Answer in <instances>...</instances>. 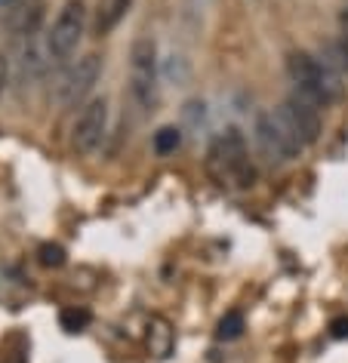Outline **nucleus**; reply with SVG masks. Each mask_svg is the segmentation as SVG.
Instances as JSON below:
<instances>
[{"label":"nucleus","instance_id":"f257e3e1","mask_svg":"<svg viewBox=\"0 0 348 363\" xmlns=\"http://www.w3.org/2000/svg\"><path fill=\"white\" fill-rule=\"evenodd\" d=\"M287 74L296 84L299 93H305L311 102L324 105H336L345 99V84L342 74L336 68H330L320 56H311L305 50H296L287 56Z\"/></svg>","mask_w":348,"mask_h":363},{"label":"nucleus","instance_id":"f03ea898","mask_svg":"<svg viewBox=\"0 0 348 363\" xmlns=\"http://www.w3.org/2000/svg\"><path fill=\"white\" fill-rule=\"evenodd\" d=\"M210 169L216 172V179L222 182V185H234V188L256 185L259 169H256L250 148H246V139L237 126H228L213 142V148H210Z\"/></svg>","mask_w":348,"mask_h":363},{"label":"nucleus","instance_id":"7ed1b4c3","mask_svg":"<svg viewBox=\"0 0 348 363\" xmlns=\"http://www.w3.org/2000/svg\"><path fill=\"white\" fill-rule=\"evenodd\" d=\"M84 31H87V4L84 0H65L59 6L56 19H53V28L47 34V56L50 62H65L75 56L80 40H84Z\"/></svg>","mask_w":348,"mask_h":363},{"label":"nucleus","instance_id":"20e7f679","mask_svg":"<svg viewBox=\"0 0 348 363\" xmlns=\"http://www.w3.org/2000/svg\"><path fill=\"white\" fill-rule=\"evenodd\" d=\"M253 139L256 145H259L262 157L271 160V163H290L296 160L302 154V145L296 135H293V130L287 123H283V117L278 111H259L253 121Z\"/></svg>","mask_w":348,"mask_h":363},{"label":"nucleus","instance_id":"39448f33","mask_svg":"<svg viewBox=\"0 0 348 363\" xmlns=\"http://www.w3.org/2000/svg\"><path fill=\"white\" fill-rule=\"evenodd\" d=\"M158 80H161V68H158V47L151 38H136L130 47V93L139 108H151L158 102Z\"/></svg>","mask_w":348,"mask_h":363},{"label":"nucleus","instance_id":"423d86ee","mask_svg":"<svg viewBox=\"0 0 348 363\" xmlns=\"http://www.w3.org/2000/svg\"><path fill=\"white\" fill-rule=\"evenodd\" d=\"M108 135V99L105 96H93L80 105V111L75 117V126H71V148L77 154H96L102 148Z\"/></svg>","mask_w":348,"mask_h":363},{"label":"nucleus","instance_id":"0eeeda50","mask_svg":"<svg viewBox=\"0 0 348 363\" xmlns=\"http://www.w3.org/2000/svg\"><path fill=\"white\" fill-rule=\"evenodd\" d=\"M278 114L283 117V123L293 130V135L305 145H315L320 139V130H324V123H320V105L311 102V99L305 93H290L287 99L281 102Z\"/></svg>","mask_w":348,"mask_h":363},{"label":"nucleus","instance_id":"6e6552de","mask_svg":"<svg viewBox=\"0 0 348 363\" xmlns=\"http://www.w3.org/2000/svg\"><path fill=\"white\" fill-rule=\"evenodd\" d=\"M99 74H102V59L96 56V52H87V56H80L75 65H71L65 71V77H62V84H59V102L71 108V105H77L80 99H84L89 89L96 86V80Z\"/></svg>","mask_w":348,"mask_h":363},{"label":"nucleus","instance_id":"1a4fd4ad","mask_svg":"<svg viewBox=\"0 0 348 363\" xmlns=\"http://www.w3.org/2000/svg\"><path fill=\"white\" fill-rule=\"evenodd\" d=\"M40 25H43V4L40 0H25L22 6L10 10V31L16 38H22V40L38 38Z\"/></svg>","mask_w":348,"mask_h":363},{"label":"nucleus","instance_id":"9d476101","mask_svg":"<svg viewBox=\"0 0 348 363\" xmlns=\"http://www.w3.org/2000/svg\"><path fill=\"white\" fill-rule=\"evenodd\" d=\"M133 0H96V13H93V31L99 38H108L117 25L124 22V16L130 13Z\"/></svg>","mask_w":348,"mask_h":363},{"label":"nucleus","instance_id":"9b49d317","mask_svg":"<svg viewBox=\"0 0 348 363\" xmlns=\"http://www.w3.org/2000/svg\"><path fill=\"white\" fill-rule=\"evenodd\" d=\"M320 59H324L330 68H336L339 74H348V38L345 34L320 43Z\"/></svg>","mask_w":348,"mask_h":363},{"label":"nucleus","instance_id":"f8f14e48","mask_svg":"<svg viewBox=\"0 0 348 363\" xmlns=\"http://www.w3.org/2000/svg\"><path fill=\"white\" fill-rule=\"evenodd\" d=\"M151 145H154V151H158L161 157H167V154H173L182 145V130L179 126H161V130L154 133Z\"/></svg>","mask_w":348,"mask_h":363},{"label":"nucleus","instance_id":"ddd939ff","mask_svg":"<svg viewBox=\"0 0 348 363\" xmlns=\"http://www.w3.org/2000/svg\"><path fill=\"white\" fill-rule=\"evenodd\" d=\"M216 335L222 342H234V339H241L244 335V314L241 311H228L222 320H219L216 326Z\"/></svg>","mask_w":348,"mask_h":363},{"label":"nucleus","instance_id":"4468645a","mask_svg":"<svg viewBox=\"0 0 348 363\" xmlns=\"http://www.w3.org/2000/svg\"><path fill=\"white\" fill-rule=\"evenodd\" d=\"M59 323H62V330H68V333H80L89 326V311L87 308H62Z\"/></svg>","mask_w":348,"mask_h":363},{"label":"nucleus","instance_id":"2eb2a0df","mask_svg":"<svg viewBox=\"0 0 348 363\" xmlns=\"http://www.w3.org/2000/svg\"><path fill=\"white\" fill-rule=\"evenodd\" d=\"M38 259H40L43 268H62L65 265V250H62L59 243H40Z\"/></svg>","mask_w":348,"mask_h":363},{"label":"nucleus","instance_id":"dca6fc26","mask_svg":"<svg viewBox=\"0 0 348 363\" xmlns=\"http://www.w3.org/2000/svg\"><path fill=\"white\" fill-rule=\"evenodd\" d=\"M10 80H13V59H10V52L0 50V96L6 93Z\"/></svg>","mask_w":348,"mask_h":363},{"label":"nucleus","instance_id":"f3484780","mask_svg":"<svg viewBox=\"0 0 348 363\" xmlns=\"http://www.w3.org/2000/svg\"><path fill=\"white\" fill-rule=\"evenodd\" d=\"M330 335H333V339H345L348 335V317H333V323H330Z\"/></svg>","mask_w":348,"mask_h":363},{"label":"nucleus","instance_id":"a211bd4d","mask_svg":"<svg viewBox=\"0 0 348 363\" xmlns=\"http://www.w3.org/2000/svg\"><path fill=\"white\" fill-rule=\"evenodd\" d=\"M336 22H339V31H342V34H345V38H348V6H345V10H339V16H336Z\"/></svg>","mask_w":348,"mask_h":363},{"label":"nucleus","instance_id":"6ab92c4d","mask_svg":"<svg viewBox=\"0 0 348 363\" xmlns=\"http://www.w3.org/2000/svg\"><path fill=\"white\" fill-rule=\"evenodd\" d=\"M25 0H0V13H10V10H16V6H22Z\"/></svg>","mask_w":348,"mask_h":363}]
</instances>
